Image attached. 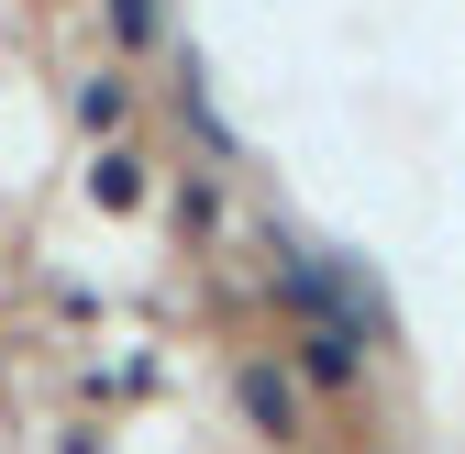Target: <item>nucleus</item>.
<instances>
[{
    "mask_svg": "<svg viewBox=\"0 0 465 454\" xmlns=\"http://www.w3.org/2000/svg\"><path fill=\"white\" fill-rule=\"evenodd\" d=\"M111 23H123V44H144L155 34V0H111Z\"/></svg>",
    "mask_w": 465,
    "mask_h": 454,
    "instance_id": "1",
    "label": "nucleus"
}]
</instances>
